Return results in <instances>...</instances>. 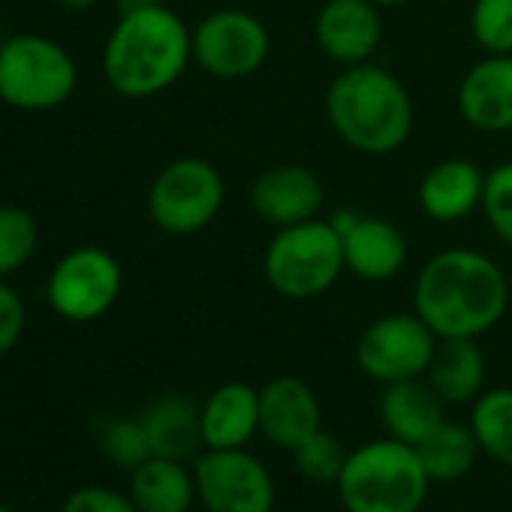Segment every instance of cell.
I'll return each mask as SVG.
<instances>
[{"label": "cell", "mask_w": 512, "mask_h": 512, "mask_svg": "<svg viewBox=\"0 0 512 512\" xmlns=\"http://www.w3.org/2000/svg\"><path fill=\"white\" fill-rule=\"evenodd\" d=\"M470 428L479 449L512 467V389H488L473 401Z\"/></svg>", "instance_id": "24"}, {"label": "cell", "mask_w": 512, "mask_h": 512, "mask_svg": "<svg viewBox=\"0 0 512 512\" xmlns=\"http://www.w3.org/2000/svg\"><path fill=\"white\" fill-rule=\"evenodd\" d=\"M0 512H13V509H10L7 503H0Z\"/></svg>", "instance_id": "35"}, {"label": "cell", "mask_w": 512, "mask_h": 512, "mask_svg": "<svg viewBox=\"0 0 512 512\" xmlns=\"http://www.w3.org/2000/svg\"><path fill=\"white\" fill-rule=\"evenodd\" d=\"M470 34L485 55H512V0H473Z\"/></svg>", "instance_id": "27"}, {"label": "cell", "mask_w": 512, "mask_h": 512, "mask_svg": "<svg viewBox=\"0 0 512 512\" xmlns=\"http://www.w3.org/2000/svg\"><path fill=\"white\" fill-rule=\"evenodd\" d=\"M190 61V28L166 4L124 7L103 46V76L115 94L130 100L169 91Z\"/></svg>", "instance_id": "2"}, {"label": "cell", "mask_w": 512, "mask_h": 512, "mask_svg": "<svg viewBox=\"0 0 512 512\" xmlns=\"http://www.w3.org/2000/svg\"><path fill=\"white\" fill-rule=\"evenodd\" d=\"M28 326V308L22 302V296L0 281V359H4L10 350H16V344L22 341Z\"/></svg>", "instance_id": "31"}, {"label": "cell", "mask_w": 512, "mask_h": 512, "mask_svg": "<svg viewBox=\"0 0 512 512\" xmlns=\"http://www.w3.org/2000/svg\"><path fill=\"white\" fill-rule=\"evenodd\" d=\"M40 247V223L22 205H0V281L22 272Z\"/></svg>", "instance_id": "25"}, {"label": "cell", "mask_w": 512, "mask_h": 512, "mask_svg": "<svg viewBox=\"0 0 512 512\" xmlns=\"http://www.w3.org/2000/svg\"><path fill=\"white\" fill-rule=\"evenodd\" d=\"M425 380L443 404H473L485 392V353L476 338H440Z\"/></svg>", "instance_id": "21"}, {"label": "cell", "mask_w": 512, "mask_h": 512, "mask_svg": "<svg viewBox=\"0 0 512 512\" xmlns=\"http://www.w3.org/2000/svg\"><path fill=\"white\" fill-rule=\"evenodd\" d=\"M55 4L67 13H88L100 4V0H55Z\"/></svg>", "instance_id": "32"}, {"label": "cell", "mask_w": 512, "mask_h": 512, "mask_svg": "<svg viewBox=\"0 0 512 512\" xmlns=\"http://www.w3.org/2000/svg\"><path fill=\"white\" fill-rule=\"evenodd\" d=\"M326 121L353 151L386 157L413 133V100L404 82L377 64L344 67L326 88Z\"/></svg>", "instance_id": "3"}, {"label": "cell", "mask_w": 512, "mask_h": 512, "mask_svg": "<svg viewBox=\"0 0 512 512\" xmlns=\"http://www.w3.org/2000/svg\"><path fill=\"white\" fill-rule=\"evenodd\" d=\"M151 452L172 461H190L196 458L202 443V404H196L190 395L181 392H163L157 395L142 413H139Z\"/></svg>", "instance_id": "19"}, {"label": "cell", "mask_w": 512, "mask_h": 512, "mask_svg": "<svg viewBox=\"0 0 512 512\" xmlns=\"http://www.w3.org/2000/svg\"><path fill=\"white\" fill-rule=\"evenodd\" d=\"M416 452L431 482H458L473 470L482 449L470 425L443 419L422 443H416Z\"/></svg>", "instance_id": "23"}, {"label": "cell", "mask_w": 512, "mask_h": 512, "mask_svg": "<svg viewBox=\"0 0 512 512\" xmlns=\"http://www.w3.org/2000/svg\"><path fill=\"white\" fill-rule=\"evenodd\" d=\"M196 67L220 82H238L260 73L272 52L269 28L247 10H214L193 31Z\"/></svg>", "instance_id": "9"}, {"label": "cell", "mask_w": 512, "mask_h": 512, "mask_svg": "<svg viewBox=\"0 0 512 512\" xmlns=\"http://www.w3.org/2000/svg\"><path fill=\"white\" fill-rule=\"evenodd\" d=\"M323 202H326V190L320 175L302 163L269 166L250 184L253 214L275 229L320 217Z\"/></svg>", "instance_id": "14"}, {"label": "cell", "mask_w": 512, "mask_h": 512, "mask_svg": "<svg viewBox=\"0 0 512 512\" xmlns=\"http://www.w3.org/2000/svg\"><path fill=\"white\" fill-rule=\"evenodd\" d=\"M509 308V278L488 253L449 247L419 269L413 311L437 338H482Z\"/></svg>", "instance_id": "1"}, {"label": "cell", "mask_w": 512, "mask_h": 512, "mask_svg": "<svg viewBox=\"0 0 512 512\" xmlns=\"http://www.w3.org/2000/svg\"><path fill=\"white\" fill-rule=\"evenodd\" d=\"M314 40L341 70L368 64L383 43V10L371 0H326L314 19Z\"/></svg>", "instance_id": "13"}, {"label": "cell", "mask_w": 512, "mask_h": 512, "mask_svg": "<svg viewBox=\"0 0 512 512\" xmlns=\"http://www.w3.org/2000/svg\"><path fill=\"white\" fill-rule=\"evenodd\" d=\"M130 497L139 512H190L196 503V479L184 461L151 455L130 470Z\"/></svg>", "instance_id": "22"}, {"label": "cell", "mask_w": 512, "mask_h": 512, "mask_svg": "<svg viewBox=\"0 0 512 512\" xmlns=\"http://www.w3.org/2000/svg\"><path fill=\"white\" fill-rule=\"evenodd\" d=\"M347 455H350V449L326 428H317L311 437H305L293 449L299 473L308 482H317V485H335L344 464H347Z\"/></svg>", "instance_id": "26"}, {"label": "cell", "mask_w": 512, "mask_h": 512, "mask_svg": "<svg viewBox=\"0 0 512 512\" xmlns=\"http://www.w3.org/2000/svg\"><path fill=\"white\" fill-rule=\"evenodd\" d=\"M226 202L223 172L202 157L166 163L148 187V217L166 235H196L214 223Z\"/></svg>", "instance_id": "7"}, {"label": "cell", "mask_w": 512, "mask_h": 512, "mask_svg": "<svg viewBox=\"0 0 512 512\" xmlns=\"http://www.w3.org/2000/svg\"><path fill=\"white\" fill-rule=\"evenodd\" d=\"M323 428L317 392L293 374H281L260 386V434L278 449H296L305 437Z\"/></svg>", "instance_id": "15"}, {"label": "cell", "mask_w": 512, "mask_h": 512, "mask_svg": "<svg viewBox=\"0 0 512 512\" xmlns=\"http://www.w3.org/2000/svg\"><path fill=\"white\" fill-rule=\"evenodd\" d=\"M124 290V269L106 247L82 244L64 253L49 272V308L67 323H94L106 317Z\"/></svg>", "instance_id": "8"}, {"label": "cell", "mask_w": 512, "mask_h": 512, "mask_svg": "<svg viewBox=\"0 0 512 512\" xmlns=\"http://www.w3.org/2000/svg\"><path fill=\"white\" fill-rule=\"evenodd\" d=\"M151 4H166V0H124V7H151Z\"/></svg>", "instance_id": "34"}, {"label": "cell", "mask_w": 512, "mask_h": 512, "mask_svg": "<svg viewBox=\"0 0 512 512\" xmlns=\"http://www.w3.org/2000/svg\"><path fill=\"white\" fill-rule=\"evenodd\" d=\"M0 4H4V0H0Z\"/></svg>", "instance_id": "36"}, {"label": "cell", "mask_w": 512, "mask_h": 512, "mask_svg": "<svg viewBox=\"0 0 512 512\" xmlns=\"http://www.w3.org/2000/svg\"><path fill=\"white\" fill-rule=\"evenodd\" d=\"M196 497L208 512H272L275 479L247 449H202L193 458Z\"/></svg>", "instance_id": "11"}, {"label": "cell", "mask_w": 512, "mask_h": 512, "mask_svg": "<svg viewBox=\"0 0 512 512\" xmlns=\"http://www.w3.org/2000/svg\"><path fill=\"white\" fill-rule=\"evenodd\" d=\"M485 172L464 157L434 163L419 181V208L434 223H458L482 205Z\"/></svg>", "instance_id": "17"}, {"label": "cell", "mask_w": 512, "mask_h": 512, "mask_svg": "<svg viewBox=\"0 0 512 512\" xmlns=\"http://www.w3.org/2000/svg\"><path fill=\"white\" fill-rule=\"evenodd\" d=\"M103 452L106 458L121 467V470H136L139 464H145L154 452H151V443H148V434H145V425L139 416H121V419H112L106 428H103Z\"/></svg>", "instance_id": "28"}, {"label": "cell", "mask_w": 512, "mask_h": 512, "mask_svg": "<svg viewBox=\"0 0 512 512\" xmlns=\"http://www.w3.org/2000/svg\"><path fill=\"white\" fill-rule=\"evenodd\" d=\"M79 85L73 55L52 37L16 34L0 43V103L19 112H52Z\"/></svg>", "instance_id": "6"}, {"label": "cell", "mask_w": 512, "mask_h": 512, "mask_svg": "<svg viewBox=\"0 0 512 512\" xmlns=\"http://www.w3.org/2000/svg\"><path fill=\"white\" fill-rule=\"evenodd\" d=\"M458 112L479 133H512V55H485L461 76Z\"/></svg>", "instance_id": "16"}, {"label": "cell", "mask_w": 512, "mask_h": 512, "mask_svg": "<svg viewBox=\"0 0 512 512\" xmlns=\"http://www.w3.org/2000/svg\"><path fill=\"white\" fill-rule=\"evenodd\" d=\"M479 211L485 214L491 232L512 247V160H503L485 172Z\"/></svg>", "instance_id": "29"}, {"label": "cell", "mask_w": 512, "mask_h": 512, "mask_svg": "<svg viewBox=\"0 0 512 512\" xmlns=\"http://www.w3.org/2000/svg\"><path fill=\"white\" fill-rule=\"evenodd\" d=\"M260 434V389L229 380L202 401L205 449H244Z\"/></svg>", "instance_id": "18"}, {"label": "cell", "mask_w": 512, "mask_h": 512, "mask_svg": "<svg viewBox=\"0 0 512 512\" xmlns=\"http://www.w3.org/2000/svg\"><path fill=\"white\" fill-rule=\"evenodd\" d=\"M344 272L341 235L332 220L320 217L278 229L263 253V275L269 287L293 302L326 296Z\"/></svg>", "instance_id": "5"}, {"label": "cell", "mask_w": 512, "mask_h": 512, "mask_svg": "<svg viewBox=\"0 0 512 512\" xmlns=\"http://www.w3.org/2000/svg\"><path fill=\"white\" fill-rule=\"evenodd\" d=\"M61 512H139V509L130 494H121L106 485H85L64 500Z\"/></svg>", "instance_id": "30"}, {"label": "cell", "mask_w": 512, "mask_h": 512, "mask_svg": "<svg viewBox=\"0 0 512 512\" xmlns=\"http://www.w3.org/2000/svg\"><path fill=\"white\" fill-rule=\"evenodd\" d=\"M443 407L446 404L440 401V395L431 389L425 377L401 380L383 386L380 422L386 428V437L416 446L443 422Z\"/></svg>", "instance_id": "20"}, {"label": "cell", "mask_w": 512, "mask_h": 512, "mask_svg": "<svg viewBox=\"0 0 512 512\" xmlns=\"http://www.w3.org/2000/svg\"><path fill=\"white\" fill-rule=\"evenodd\" d=\"M344 244V269L368 284L392 281L407 266V238L404 232L377 214L338 211L329 217Z\"/></svg>", "instance_id": "12"}, {"label": "cell", "mask_w": 512, "mask_h": 512, "mask_svg": "<svg viewBox=\"0 0 512 512\" xmlns=\"http://www.w3.org/2000/svg\"><path fill=\"white\" fill-rule=\"evenodd\" d=\"M440 338L431 326L413 314H386L365 326L356 344V365L365 377L380 386L416 380L428 374Z\"/></svg>", "instance_id": "10"}, {"label": "cell", "mask_w": 512, "mask_h": 512, "mask_svg": "<svg viewBox=\"0 0 512 512\" xmlns=\"http://www.w3.org/2000/svg\"><path fill=\"white\" fill-rule=\"evenodd\" d=\"M371 4H377L380 10H398V7L410 4V0H371Z\"/></svg>", "instance_id": "33"}, {"label": "cell", "mask_w": 512, "mask_h": 512, "mask_svg": "<svg viewBox=\"0 0 512 512\" xmlns=\"http://www.w3.org/2000/svg\"><path fill=\"white\" fill-rule=\"evenodd\" d=\"M335 488L347 512H419L431 479L416 446L383 437L347 455Z\"/></svg>", "instance_id": "4"}]
</instances>
